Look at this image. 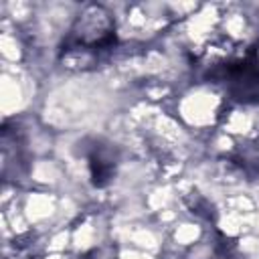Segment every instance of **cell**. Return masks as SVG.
<instances>
[{
    "label": "cell",
    "instance_id": "2",
    "mask_svg": "<svg viewBox=\"0 0 259 259\" xmlns=\"http://www.w3.org/2000/svg\"><path fill=\"white\" fill-rule=\"evenodd\" d=\"M89 176H91V184L97 186V188L107 186L109 180L113 178V162H111V158H107L97 148L89 154Z\"/></svg>",
    "mask_w": 259,
    "mask_h": 259
},
{
    "label": "cell",
    "instance_id": "1",
    "mask_svg": "<svg viewBox=\"0 0 259 259\" xmlns=\"http://www.w3.org/2000/svg\"><path fill=\"white\" fill-rule=\"evenodd\" d=\"M219 79L225 81L227 91L237 101H259V59L257 49H249L247 55L221 69Z\"/></svg>",
    "mask_w": 259,
    "mask_h": 259
}]
</instances>
